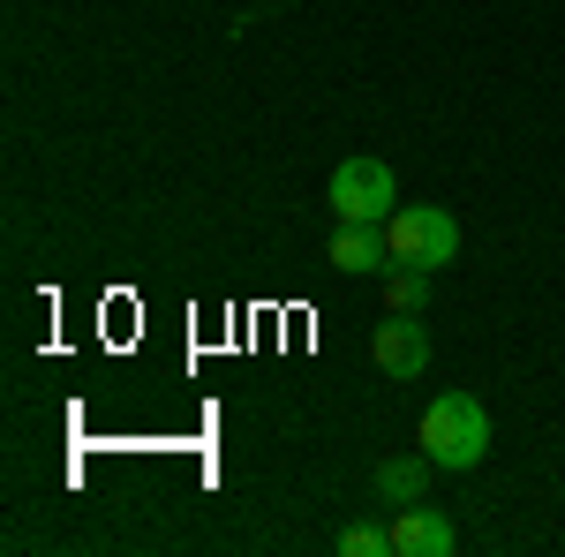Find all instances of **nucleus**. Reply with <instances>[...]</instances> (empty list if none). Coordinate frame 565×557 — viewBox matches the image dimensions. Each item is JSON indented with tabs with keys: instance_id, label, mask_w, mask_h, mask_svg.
I'll use <instances>...</instances> for the list:
<instances>
[{
	"instance_id": "8",
	"label": "nucleus",
	"mask_w": 565,
	"mask_h": 557,
	"mask_svg": "<svg viewBox=\"0 0 565 557\" xmlns=\"http://www.w3.org/2000/svg\"><path fill=\"white\" fill-rule=\"evenodd\" d=\"M385 301H392V309H407V317H423V309H430V271L392 264V271H385Z\"/></svg>"
},
{
	"instance_id": "3",
	"label": "nucleus",
	"mask_w": 565,
	"mask_h": 557,
	"mask_svg": "<svg viewBox=\"0 0 565 557\" xmlns=\"http://www.w3.org/2000/svg\"><path fill=\"white\" fill-rule=\"evenodd\" d=\"M332 212L354 218V226H385L399 212V181H392L385 159H340L332 167Z\"/></svg>"
},
{
	"instance_id": "6",
	"label": "nucleus",
	"mask_w": 565,
	"mask_h": 557,
	"mask_svg": "<svg viewBox=\"0 0 565 557\" xmlns=\"http://www.w3.org/2000/svg\"><path fill=\"white\" fill-rule=\"evenodd\" d=\"M324 264H332V271H392L385 226H354V218H340V234H332Z\"/></svg>"
},
{
	"instance_id": "7",
	"label": "nucleus",
	"mask_w": 565,
	"mask_h": 557,
	"mask_svg": "<svg viewBox=\"0 0 565 557\" xmlns=\"http://www.w3.org/2000/svg\"><path fill=\"white\" fill-rule=\"evenodd\" d=\"M430 452H399V460H377V497H385L392 513L399 505H423V490H430Z\"/></svg>"
},
{
	"instance_id": "1",
	"label": "nucleus",
	"mask_w": 565,
	"mask_h": 557,
	"mask_svg": "<svg viewBox=\"0 0 565 557\" xmlns=\"http://www.w3.org/2000/svg\"><path fill=\"white\" fill-rule=\"evenodd\" d=\"M415 444L430 452L437 468H482L490 460V407H482L476 392H445L423 407V429H415Z\"/></svg>"
},
{
	"instance_id": "4",
	"label": "nucleus",
	"mask_w": 565,
	"mask_h": 557,
	"mask_svg": "<svg viewBox=\"0 0 565 557\" xmlns=\"http://www.w3.org/2000/svg\"><path fill=\"white\" fill-rule=\"evenodd\" d=\"M370 362L385 369L392 385H415V377L430 369V332H423V324H415L407 309H392L385 324L370 332Z\"/></svg>"
},
{
	"instance_id": "5",
	"label": "nucleus",
	"mask_w": 565,
	"mask_h": 557,
	"mask_svg": "<svg viewBox=\"0 0 565 557\" xmlns=\"http://www.w3.org/2000/svg\"><path fill=\"white\" fill-rule=\"evenodd\" d=\"M460 550V527L437 513V505H399L392 519V557H452Z\"/></svg>"
},
{
	"instance_id": "2",
	"label": "nucleus",
	"mask_w": 565,
	"mask_h": 557,
	"mask_svg": "<svg viewBox=\"0 0 565 557\" xmlns=\"http://www.w3.org/2000/svg\"><path fill=\"white\" fill-rule=\"evenodd\" d=\"M385 242H392V264H415V271H437V264L460 257V218L445 204H399L385 218Z\"/></svg>"
},
{
	"instance_id": "9",
	"label": "nucleus",
	"mask_w": 565,
	"mask_h": 557,
	"mask_svg": "<svg viewBox=\"0 0 565 557\" xmlns=\"http://www.w3.org/2000/svg\"><path fill=\"white\" fill-rule=\"evenodd\" d=\"M340 557H392V527H370V519L340 527Z\"/></svg>"
}]
</instances>
